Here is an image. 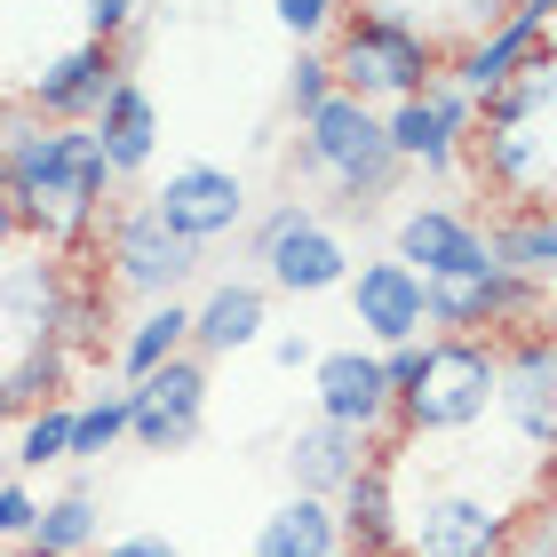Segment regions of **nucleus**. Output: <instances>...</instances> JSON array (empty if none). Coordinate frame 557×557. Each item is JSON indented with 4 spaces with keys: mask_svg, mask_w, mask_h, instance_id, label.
Masks as SVG:
<instances>
[{
    "mask_svg": "<svg viewBox=\"0 0 557 557\" xmlns=\"http://www.w3.org/2000/svg\"><path fill=\"white\" fill-rule=\"evenodd\" d=\"M0 184H9V199H16L24 239L57 247V256H81V247H96V223H104V199H112L120 175L104 168L96 128L16 120L9 144H0Z\"/></svg>",
    "mask_w": 557,
    "mask_h": 557,
    "instance_id": "obj_1",
    "label": "nucleus"
},
{
    "mask_svg": "<svg viewBox=\"0 0 557 557\" xmlns=\"http://www.w3.org/2000/svg\"><path fill=\"white\" fill-rule=\"evenodd\" d=\"M326 72H335L343 96H359V104L391 112L407 104V96L438 88L446 72V48L422 33L414 16H391V9H359L335 24V40H326Z\"/></svg>",
    "mask_w": 557,
    "mask_h": 557,
    "instance_id": "obj_2",
    "label": "nucleus"
},
{
    "mask_svg": "<svg viewBox=\"0 0 557 557\" xmlns=\"http://www.w3.org/2000/svg\"><path fill=\"white\" fill-rule=\"evenodd\" d=\"M494 383H502V350L486 335H422L391 438H462L494 414Z\"/></svg>",
    "mask_w": 557,
    "mask_h": 557,
    "instance_id": "obj_3",
    "label": "nucleus"
},
{
    "mask_svg": "<svg viewBox=\"0 0 557 557\" xmlns=\"http://www.w3.org/2000/svg\"><path fill=\"white\" fill-rule=\"evenodd\" d=\"M295 175H311V184L326 191H343L350 208H374V199H391L398 191V151H391V128H383V112L359 104V96H326V104L311 120H295Z\"/></svg>",
    "mask_w": 557,
    "mask_h": 557,
    "instance_id": "obj_4",
    "label": "nucleus"
},
{
    "mask_svg": "<svg viewBox=\"0 0 557 557\" xmlns=\"http://www.w3.org/2000/svg\"><path fill=\"white\" fill-rule=\"evenodd\" d=\"M518 534V510L494 494H478L470 478H438L414 502L398 494V525H391V557H502Z\"/></svg>",
    "mask_w": 557,
    "mask_h": 557,
    "instance_id": "obj_5",
    "label": "nucleus"
},
{
    "mask_svg": "<svg viewBox=\"0 0 557 557\" xmlns=\"http://www.w3.org/2000/svg\"><path fill=\"white\" fill-rule=\"evenodd\" d=\"M247 256L263 263V287H278V295H335L350 278V263H359L350 239L311 199H278L256 232H247Z\"/></svg>",
    "mask_w": 557,
    "mask_h": 557,
    "instance_id": "obj_6",
    "label": "nucleus"
},
{
    "mask_svg": "<svg viewBox=\"0 0 557 557\" xmlns=\"http://www.w3.org/2000/svg\"><path fill=\"white\" fill-rule=\"evenodd\" d=\"M502 350V383H494V414L510 422V438L525 454H542V470L557 462V326L494 343Z\"/></svg>",
    "mask_w": 557,
    "mask_h": 557,
    "instance_id": "obj_7",
    "label": "nucleus"
},
{
    "mask_svg": "<svg viewBox=\"0 0 557 557\" xmlns=\"http://www.w3.org/2000/svg\"><path fill=\"white\" fill-rule=\"evenodd\" d=\"M104 278L136 302H175L199 278V247H184L151 208H120L104 232Z\"/></svg>",
    "mask_w": 557,
    "mask_h": 557,
    "instance_id": "obj_8",
    "label": "nucleus"
},
{
    "mask_svg": "<svg viewBox=\"0 0 557 557\" xmlns=\"http://www.w3.org/2000/svg\"><path fill=\"white\" fill-rule=\"evenodd\" d=\"M120 48L112 40H72V48H57L33 81H24V96H16V112L24 120H48V128H88L96 112H104V96H112V81H120Z\"/></svg>",
    "mask_w": 557,
    "mask_h": 557,
    "instance_id": "obj_9",
    "label": "nucleus"
},
{
    "mask_svg": "<svg viewBox=\"0 0 557 557\" xmlns=\"http://www.w3.org/2000/svg\"><path fill=\"white\" fill-rule=\"evenodd\" d=\"M343 295H350V326H359L367 350H398V343L430 335V287L398 256H359L343 278Z\"/></svg>",
    "mask_w": 557,
    "mask_h": 557,
    "instance_id": "obj_10",
    "label": "nucleus"
},
{
    "mask_svg": "<svg viewBox=\"0 0 557 557\" xmlns=\"http://www.w3.org/2000/svg\"><path fill=\"white\" fill-rule=\"evenodd\" d=\"M208 430V359H168L144 383H128V438L144 454H184Z\"/></svg>",
    "mask_w": 557,
    "mask_h": 557,
    "instance_id": "obj_11",
    "label": "nucleus"
},
{
    "mask_svg": "<svg viewBox=\"0 0 557 557\" xmlns=\"http://www.w3.org/2000/svg\"><path fill=\"white\" fill-rule=\"evenodd\" d=\"M383 128H391V151H398V168H422V175H462V151H470V136H478V104L462 88H422V96H407V104H391L383 112Z\"/></svg>",
    "mask_w": 557,
    "mask_h": 557,
    "instance_id": "obj_12",
    "label": "nucleus"
},
{
    "mask_svg": "<svg viewBox=\"0 0 557 557\" xmlns=\"http://www.w3.org/2000/svg\"><path fill=\"white\" fill-rule=\"evenodd\" d=\"M144 208L160 215L184 247H215V239H232L247 223V184L232 168H215V160H191V168H168Z\"/></svg>",
    "mask_w": 557,
    "mask_h": 557,
    "instance_id": "obj_13",
    "label": "nucleus"
},
{
    "mask_svg": "<svg viewBox=\"0 0 557 557\" xmlns=\"http://www.w3.org/2000/svg\"><path fill=\"white\" fill-rule=\"evenodd\" d=\"M311 398H319V414H326V422L359 430V438H383V430L398 422L391 367H383V350H367V343L319 350V359H311Z\"/></svg>",
    "mask_w": 557,
    "mask_h": 557,
    "instance_id": "obj_14",
    "label": "nucleus"
},
{
    "mask_svg": "<svg viewBox=\"0 0 557 557\" xmlns=\"http://www.w3.org/2000/svg\"><path fill=\"white\" fill-rule=\"evenodd\" d=\"M64 319V256L57 247H9L0 256V326L16 335V350H48Z\"/></svg>",
    "mask_w": 557,
    "mask_h": 557,
    "instance_id": "obj_15",
    "label": "nucleus"
},
{
    "mask_svg": "<svg viewBox=\"0 0 557 557\" xmlns=\"http://www.w3.org/2000/svg\"><path fill=\"white\" fill-rule=\"evenodd\" d=\"M534 48H549V40H542V9H525V0H518V9L502 16L494 33H478V40H462V48H446V72H438V81H446V88H462L470 104H486V96L510 81V72L534 57Z\"/></svg>",
    "mask_w": 557,
    "mask_h": 557,
    "instance_id": "obj_16",
    "label": "nucleus"
},
{
    "mask_svg": "<svg viewBox=\"0 0 557 557\" xmlns=\"http://www.w3.org/2000/svg\"><path fill=\"white\" fill-rule=\"evenodd\" d=\"M391 256L422 271V278H438L454 263H470V256H486V223H478L470 208H446V199H422V208H407L391 223Z\"/></svg>",
    "mask_w": 557,
    "mask_h": 557,
    "instance_id": "obj_17",
    "label": "nucleus"
},
{
    "mask_svg": "<svg viewBox=\"0 0 557 557\" xmlns=\"http://www.w3.org/2000/svg\"><path fill=\"white\" fill-rule=\"evenodd\" d=\"M287 478H295V494H311V502H335L350 478H359L367 462H374V438H359V430H343V422H326V414H311V422H295V438H287Z\"/></svg>",
    "mask_w": 557,
    "mask_h": 557,
    "instance_id": "obj_18",
    "label": "nucleus"
},
{
    "mask_svg": "<svg viewBox=\"0 0 557 557\" xmlns=\"http://www.w3.org/2000/svg\"><path fill=\"white\" fill-rule=\"evenodd\" d=\"M263 319H271V302L256 278H223V287L191 302V359H232V350L263 343Z\"/></svg>",
    "mask_w": 557,
    "mask_h": 557,
    "instance_id": "obj_19",
    "label": "nucleus"
},
{
    "mask_svg": "<svg viewBox=\"0 0 557 557\" xmlns=\"http://www.w3.org/2000/svg\"><path fill=\"white\" fill-rule=\"evenodd\" d=\"M88 128H96V144H104V168L112 175H144L151 151H160V104L144 96L136 72H120L112 96H104V112H96Z\"/></svg>",
    "mask_w": 557,
    "mask_h": 557,
    "instance_id": "obj_20",
    "label": "nucleus"
},
{
    "mask_svg": "<svg viewBox=\"0 0 557 557\" xmlns=\"http://www.w3.org/2000/svg\"><path fill=\"white\" fill-rule=\"evenodd\" d=\"M470 168H478V184L502 191V199H542V184H549V144L534 128H494V120H478Z\"/></svg>",
    "mask_w": 557,
    "mask_h": 557,
    "instance_id": "obj_21",
    "label": "nucleus"
},
{
    "mask_svg": "<svg viewBox=\"0 0 557 557\" xmlns=\"http://www.w3.org/2000/svg\"><path fill=\"white\" fill-rule=\"evenodd\" d=\"M486 256L518 278H557V199H510L494 223H486Z\"/></svg>",
    "mask_w": 557,
    "mask_h": 557,
    "instance_id": "obj_22",
    "label": "nucleus"
},
{
    "mask_svg": "<svg viewBox=\"0 0 557 557\" xmlns=\"http://www.w3.org/2000/svg\"><path fill=\"white\" fill-rule=\"evenodd\" d=\"M430 287V335H486L494 326V287H502V263L494 256H470L438 278H422ZM494 343V335H486Z\"/></svg>",
    "mask_w": 557,
    "mask_h": 557,
    "instance_id": "obj_23",
    "label": "nucleus"
},
{
    "mask_svg": "<svg viewBox=\"0 0 557 557\" xmlns=\"http://www.w3.org/2000/svg\"><path fill=\"white\" fill-rule=\"evenodd\" d=\"M335 502H343V510H335L343 542L359 549V557H391V525H398V470H391V454H383V446H374V462L350 478Z\"/></svg>",
    "mask_w": 557,
    "mask_h": 557,
    "instance_id": "obj_24",
    "label": "nucleus"
},
{
    "mask_svg": "<svg viewBox=\"0 0 557 557\" xmlns=\"http://www.w3.org/2000/svg\"><path fill=\"white\" fill-rule=\"evenodd\" d=\"M191 350V302L175 295V302H144V311L128 319V335L112 343V367H120V391L144 383L151 367H168V359H184Z\"/></svg>",
    "mask_w": 557,
    "mask_h": 557,
    "instance_id": "obj_25",
    "label": "nucleus"
},
{
    "mask_svg": "<svg viewBox=\"0 0 557 557\" xmlns=\"http://www.w3.org/2000/svg\"><path fill=\"white\" fill-rule=\"evenodd\" d=\"M256 557H343V525H335V502H311V494H287L278 510L256 525Z\"/></svg>",
    "mask_w": 557,
    "mask_h": 557,
    "instance_id": "obj_26",
    "label": "nucleus"
},
{
    "mask_svg": "<svg viewBox=\"0 0 557 557\" xmlns=\"http://www.w3.org/2000/svg\"><path fill=\"white\" fill-rule=\"evenodd\" d=\"M549 112H557V48H534V57L478 104V120H494V128H534Z\"/></svg>",
    "mask_w": 557,
    "mask_h": 557,
    "instance_id": "obj_27",
    "label": "nucleus"
},
{
    "mask_svg": "<svg viewBox=\"0 0 557 557\" xmlns=\"http://www.w3.org/2000/svg\"><path fill=\"white\" fill-rule=\"evenodd\" d=\"M96 494L88 486H64V494H48L40 502V518H33V534H24V557H88L96 549Z\"/></svg>",
    "mask_w": 557,
    "mask_h": 557,
    "instance_id": "obj_28",
    "label": "nucleus"
},
{
    "mask_svg": "<svg viewBox=\"0 0 557 557\" xmlns=\"http://www.w3.org/2000/svg\"><path fill=\"white\" fill-rule=\"evenodd\" d=\"M64 383H72V359L57 343H48V350H16V359L0 367V422H24V414L57 407Z\"/></svg>",
    "mask_w": 557,
    "mask_h": 557,
    "instance_id": "obj_29",
    "label": "nucleus"
},
{
    "mask_svg": "<svg viewBox=\"0 0 557 557\" xmlns=\"http://www.w3.org/2000/svg\"><path fill=\"white\" fill-rule=\"evenodd\" d=\"M57 462H72V398L24 414L16 422V446H9V470H57Z\"/></svg>",
    "mask_w": 557,
    "mask_h": 557,
    "instance_id": "obj_30",
    "label": "nucleus"
},
{
    "mask_svg": "<svg viewBox=\"0 0 557 557\" xmlns=\"http://www.w3.org/2000/svg\"><path fill=\"white\" fill-rule=\"evenodd\" d=\"M128 438V391H96L88 407H72V462H104Z\"/></svg>",
    "mask_w": 557,
    "mask_h": 557,
    "instance_id": "obj_31",
    "label": "nucleus"
},
{
    "mask_svg": "<svg viewBox=\"0 0 557 557\" xmlns=\"http://www.w3.org/2000/svg\"><path fill=\"white\" fill-rule=\"evenodd\" d=\"M326 96H335V72H326V48H302L295 57V72H287V104H295V120H311Z\"/></svg>",
    "mask_w": 557,
    "mask_h": 557,
    "instance_id": "obj_32",
    "label": "nucleus"
},
{
    "mask_svg": "<svg viewBox=\"0 0 557 557\" xmlns=\"http://www.w3.org/2000/svg\"><path fill=\"white\" fill-rule=\"evenodd\" d=\"M278 24L302 40V48H319V40H335V24H343V0H271Z\"/></svg>",
    "mask_w": 557,
    "mask_h": 557,
    "instance_id": "obj_33",
    "label": "nucleus"
},
{
    "mask_svg": "<svg viewBox=\"0 0 557 557\" xmlns=\"http://www.w3.org/2000/svg\"><path fill=\"white\" fill-rule=\"evenodd\" d=\"M136 16H144V0H81V33L88 40H128L136 33Z\"/></svg>",
    "mask_w": 557,
    "mask_h": 557,
    "instance_id": "obj_34",
    "label": "nucleus"
},
{
    "mask_svg": "<svg viewBox=\"0 0 557 557\" xmlns=\"http://www.w3.org/2000/svg\"><path fill=\"white\" fill-rule=\"evenodd\" d=\"M33 518H40V494L24 486V478H9V486H0V542H24Z\"/></svg>",
    "mask_w": 557,
    "mask_h": 557,
    "instance_id": "obj_35",
    "label": "nucleus"
},
{
    "mask_svg": "<svg viewBox=\"0 0 557 557\" xmlns=\"http://www.w3.org/2000/svg\"><path fill=\"white\" fill-rule=\"evenodd\" d=\"M271 359L287 367V374H311V359H319V343H311V335H302V326H295V335H278V343H271Z\"/></svg>",
    "mask_w": 557,
    "mask_h": 557,
    "instance_id": "obj_36",
    "label": "nucleus"
},
{
    "mask_svg": "<svg viewBox=\"0 0 557 557\" xmlns=\"http://www.w3.org/2000/svg\"><path fill=\"white\" fill-rule=\"evenodd\" d=\"M104 557H184V549L160 534H120V542H104Z\"/></svg>",
    "mask_w": 557,
    "mask_h": 557,
    "instance_id": "obj_37",
    "label": "nucleus"
},
{
    "mask_svg": "<svg viewBox=\"0 0 557 557\" xmlns=\"http://www.w3.org/2000/svg\"><path fill=\"white\" fill-rule=\"evenodd\" d=\"M9 247H24V223H16V199H9V184H0V256Z\"/></svg>",
    "mask_w": 557,
    "mask_h": 557,
    "instance_id": "obj_38",
    "label": "nucleus"
},
{
    "mask_svg": "<svg viewBox=\"0 0 557 557\" xmlns=\"http://www.w3.org/2000/svg\"><path fill=\"white\" fill-rule=\"evenodd\" d=\"M9 478H16V470H9V454H0V486H9Z\"/></svg>",
    "mask_w": 557,
    "mask_h": 557,
    "instance_id": "obj_39",
    "label": "nucleus"
},
{
    "mask_svg": "<svg viewBox=\"0 0 557 557\" xmlns=\"http://www.w3.org/2000/svg\"><path fill=\"white\" fill-rule=\"evenodd\" d=\"M542 40H549V48H557V16H549V33H542Z\"/></svg>",
    "mask_w": 557,
    "mask_h": 557,
    "instance_id": "obj_40",
    "label": "nucleus"
}]
</instances>
